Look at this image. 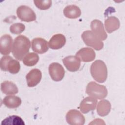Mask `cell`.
<instances>
[{
	"mask_svg": "<svg viewBox=\"0 0 125 125\" xmlns=\"http://www.w3.org/2000/svg\"><path fill=\"white\" fill-rule=\"evenodd\" d=\"M31 46L29 39L23 35L17 37L14 41L12 53L18 60L22 61L24 56L28 54Z\"/></svg>",
	"mask_w": 125,
	"mask_h": 125,
	"instance_id": "obj_1",
	"label": "cell"
},
{
	"mask_svg": "<svg viewBox=\"0 0 125 125\" xmlns=\"http://www.w3.org/2000/svg\"><path fill=\"white\" fill-rule=\"evenodd\" d=\"M66 43L65 36L61 34L53 35L48 42L49 47L53 49H59L62 47Z\"/></svg>",
	"mask_w": 125,
	"mask_h": 125,
	"instance_id": "obj_16",
	"label": "cell"
},
{
	"mask_svg": "<svg viewBox=\"0 0 125 125\" xmlns=\"http://www.w3.org/2000/svg\"><path fill=\"white\" fill-rule=\"evenodd\" d=\"M66 120L69 125H83L85 123L84 116L76 109H71L67 112Z\"/></svg>",
	"mask_w": 125,
	"mask_h": 125,
	"instance_id": "obj_7",
	"label": "cell"
},
{
	"mask_svg": "<svg viewBox=\"0 0 125 125\" xmlns=\"http://www.w3.org/2000/svg\"><path fill=\"white\" fill-rule=\"evenodd\" d=\"M104 25L107 33H111L120 27L119 19L114 16L109 17L104 21Z\"/></svg>",
	"mask_w": 125,
	"mask_h": 125,
	"instance_id": "obj_17",
	"label": "cell"
},
{
	"mask_svg": "<svg viewBox=\"0 0 125 125\" xmlns=\"http://www.w3.org/2000/svg\"><path fill=\"white\" fill-rule=\"evenodd\" d=\"M1 90L7 95H13L18 92V88L16 85L10 81H4L1 83Z\"/></svg>",
	"mask_w": 125,
	"mask_h": 125,
	"instance_id": "obj_18",
	"label": "cell"
},
{
	"mask_svg": "<svg viewBox=\"0 0 125 125\" xmlns=\"http://www.w3.org/2000/svg\"><path fill=\"white\" fill-rule=\"evenodd\" d=\"M76 56L82 62H89L95 59L96 53L92 48L84 47L80 49L77 52Z\"/></svg>",
	"mask_w": 125,
	"mask_h": 125,
	"instance_id": "obj_15",
	"label": "cell"
},
{
	"mask_svg": "<svg viewBox=\"0 0 125 125\" xmlns=\"http://www.w3.org/2000/svg\"><path fill=\"white\" fill-rule=\"evenodd\" d=\"M81 37L87 46L91 47L96 50L102 49L104 46L103 42L95 35L91 31L86 30L84 31L82 33Z\"/></svg>",
	"mask_w": 125,
	"mask_h": 125,
	"instance_id": "obj_5",
	"label": "cell"
},
{
	"mask_svg": "<svg viewBox=\"0 0 125 125\" xmlns=\"http://www.w3.org/2000/svg\"><path fill=\"white\" fill-rule=\"evenodd\" d=\"M35 5L37 8L41 10H46L50 8L52 4V1L50 0H34Z\"/></svg>",
	"mask_w": 125,
	"mask_h": 125,
	"instance_id": "obj_25",
	"label": "cell"
},
{
	"mask_svg": "<svg viewBox=\"0 0 125 125\" xmlns=\"http://www.w3.org/2000/svg\"><path fill=\"white\" fill-rule=\"evenodd\" d=\"M86 93L91 97L97 99H103L107 95V90L104 85H100L95 82H89L86 88Z\"/></svg>",
	"mask_w": 125,
	"mask_h": 125,
	"instance_id": "obj_3",
	"label": "cell"
},
{
	"mask_svg": "<svg viewBox=\"0 0 125 125\" xmlns=\"http://www.w3.org/2000/svg\"><path fill=\"white\" fill-rule=\"evenodd\" d=\"M3 104L9 108H16L18 107L21 103V98L16 96H7L3 99Z\"/></svg>",
	"mask_w": 125,
	"mask_h": 125,
	"instance_id": "obj_20",
	"label": "cell"
},
{
	"mask_svg": "<svg viewBox=\"0 0 125 125\" xmlns=\"http://www.w3.org/2000/svg\"><path fill=\"white\" fill-rule=\"evenodd\" d=\"M90 73L97 82L104 83L107 77V69L105 63L102 60H96L90 66Z\"/></svg>",
	"mask_w": 125,
	"mask_h": 125,
	"instance_id": "obj_2",
	"label": "cell"
},
{
	"mask_svg": "<svg viewBox=\"0 0 125 125\" xmlns=\"http://www.w3.org/2000/svg\"><path fill=\"white\" fill-rule=\"evenodd\" d=\"M90 27L93 33L101 41L106 39L107 35L104 29L103 23L100 20L97 19L93 20L91 22Z\"/></svg>",
	"mask_w": 125,
	"mask_h": 125,
	"instance_id": "obj_9",
	"label": "cell"
},
{
	"mask_svg": "<svg viewBox=\"0 0 125 125\" xmlns=\"http://www.w3.org/2000/svg\"><path fill=\"white\" fill-rule=\"evenodd\" d=\"M25 28V26L23 23H16L10 26V31L12 34L19 35L24 31Z\"/></svg>",
	"mask_w": 125,
	"mask_h": 125,
	"instance_id": "obj_24",
	"label": "cell"
},
{
	"mask_svg": "<svg viewBox=\"0 0 125 125\" xmlns=\"http://www.w3.org/2000/svg\"><path fill=\"white\" fill-rule=\"evenodd\" d=\"M17 15L21 21L31 22L36 20V16L34 11L29 7L21 5L17 9Z\"/></svg>",
	"mask_w": 125,
	"mask_h": 125,
	"instance_id": "obj_6",
	"label": "cell"
},
{
	"mask_svg": "<svg viewBox=\"0 0 125 125\" xmlns=\"http://www.w3.org/2000/svg\"><path fill=\"white\" fill-rule=\"evenodd\" d=\"M0 67L1 70L9 71L13 74L18 73L20 69V62L9 56H3L1 58Z\"/></svg>",
	"mask_w": 125,
	"mask_h": 125,
	"instance_id": "obj_4",
	"label": "cell"
},
{
	"mask_svg": "<svg viewBox=\"0 0 125 125\" xmlns=\"http://www.w3.org/2000/svg\"><path fill=\"white\" fill-rule=\"evenodd\" d=\"M48 70L51 78L55 81H60L62 80L64 76V69L59 63L53 62L51 63L49 66Z\"/></svg>",
	"mask_w": 125,
	"mask_h": 125,
	"instance_id": "obj_8",
	"label": "cell"
},
{
	"mask_svg": "<svg viewBox=\"0 0 125 125\" xmlns=\"http://www.w3.org/2000/svg\"><path fill=\"white\" fill-rule=\"evenodd\" d=\"M42 72L37 68H34L30 70L26 76L27 86L28 87H34L40 82L42 79Z\"/></svg>",
	"mask_w": 125,
	"mask_h": 125,
	"instance_id": "obj_13",
	"label": "cell"
},
{
	"mask_svg": "<svg viewBox=\"0 0 125 125\" xmlns=\"http://www.w3.org/2000/svg\"><path fill=\"white\" fill-rule=\"evenodd\" d=\"M110 103L107 100H102L99 102L97 107L98 115L102 117L107 115L111 110Z\"/></svg>",
	"mask_w": 125,
	"mask_h": 125,
	"instance_id": "obj_19",
	"label": "cell"
},
{
	"mask_svg": "<svg viewBox=\"0 0 125 125\" xmlns=\"http://www.w3.org/2000/svg\"><path fill=\"white\" fill-rule=\"evenodd\" d=\"M64 16L69 19H76L81 15L80 8L75 5H70L66 6L63 10Z\"/></svg>",
	"mask_w": 125,
	"mask_h": 125,
	"instance_id": "obj_21",
	"label": "cell"
},
{
	"mask_svg": "<svg viewBox=\"0 0 125 125\" xmlns=\"http://www.w3.org/2000/svg\"><path fill=\"white\" fill-rule=\"evenodd\" d=\"M39 60L38 55L32 52L27 54L23 59V63L27 66H32L37 63Z\"/></svg>",
	"mask_w": 125,
	"mask_h": 125,
	"instance_id": "obj_22",
	"label": "cell"
},
{
	"mask_svg": "<svg viewBox=\"0 0 125 125\" xmlns=\"http://www.w3.org/2000/svg\"><path fill=\"white\" fill-rule=\"evenodd\" d=\"M97 101L96 99L87 97L83 99L80 104V109L83 113H87L90 111L95 110L97 105Z\"/></svg>",
	"mask_w": 125,
	"mask_h": 125,
	"instance_id": "obj_14",
	"label": "cell"
},
{
	"mask_svg": "<svg viewBox=\"0 0 125 125\" xmlns=\"http://www.w3.org/2000/svg\"><path fill=\"white\" fill-rule=\"evenodd\" d=\"M48 43L47 41L42 38H35L31 42L32 50L39 54L44 53L48 50Z\"/></svg>",
	"mask_w": 125,
	"mask_h": 125,
	"instance_id": "obj_11",
	"label": "cell"
},
{
	"mask_svg": "<svg viewBox=\"0 0 125 125\" xmlns=\"http://www.w3.org/2000/svg\"><path fill=\"white\" fill-rule=\"evenodd\" d=\"M62 61L64 66L69 71H77L80 67L81 60L76 56H69L66 57Z\"/></svg>",
	"mask_w": 125,
	"mask_h": 125,
	"instance_id": "obj_12",
	"label": "cell"
},
{
	"mask_svg": "<svg viewBox=\"0 0 125 125\" xmlns=\"http://www.w3.org/2000/svg\"><path fill=\"white\" fill-rule=\"evenodd\" d=\"M13 44V39L8 34L2 36L0 38V52L2 55H7L11 52Z\"/></svg>",
	"mask_w": 125,
	"mask_h": 125,
	"instance_id": "obj_10",
	"label": "cell"
},
{
	"mask_svg": "<svg viewBox=\"0 0 125 125\" xmlns=\"http://www.w3.org/2000/svg\"><path fill=\"white\" fill-rule=\"evenodd\" d=\"M1 125H25V123L20 117L16 115H12L4 119L1 122Z\"/></svg>",
	"mask_w": 125,
	"mask_h": 125,
	"instance_id": "obj_23",
	"label": "cell"
}]
</instances>
